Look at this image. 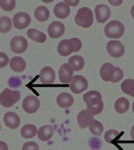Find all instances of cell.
<instances>
[{"instance_id": "38", "label": "cell", "mask_w": 134, "mask_h": 150, "mask_svg": "<svg viewBox=\"0 0 134 150\" xmlns=\"http://www.w3.org/2000/svg\"><path fill=\"white\" fill-rule=\"evenodd\" d=\"M110 2V4H112V5H119V4L122 3V1H109Z\"/></svg>"}, {"instance_id": "32", "label": "cell", "mask_w": 134, "mask_h": 150, "mask_svg": "<svg viewBox=\"0 0 134 150\" xmlns=\"http://www.w3.org/2000/svg\"><path fill=\"white\" fill-rule=\"evenodd\" d=\"M15 0H0V7L5 11H12L15 8Z\"/></svg>"}, {"instance_id": "10", "label": "cell", "mask_w": 134, "mask_h": 150, "mask_svg": "<svg viewBox=\"0 0 134 150\" xmlns=\"http://www.w3.org/2000/svg\"><path fill=\"white\" fill-rule=\"evenodd\" d=\"M95 17H96L97 22L104 23L110 18L111 12L108 6L104 5V4H99L95 7Z\"/></svg>"}, {"instance_id": "26", "label": "cell", "mask_w": 134, "mask_h": 150, "mask_svg": "<svg viewBox=\"0 0 134 150\" xmlns=\"http://www.w3.org/2000/svg\"><path fill=\"white\" fill-rule=\"evenodd\" d=\"M38 130L37 128L35 127V125L33 124H26L24 125L21 129V136L25 139L28 138H33L36 134H37Z\"/></svg>"}, {"instance_id": "5", "label": "cell", "mask_w": 134, "mask_h": 150, "mask_svg": "<svg viewBox=\"0 0 134 150\" xmlns=\"http://www.w3.org/2000/svg\"><path fill=\"white\" fill-rule=\"evenodd\" d=\"M88 88V82L86 78L81 75H75L73 76L71 82H70V90L75 94L82 93Z\"/></svg>"}, {"instance_id": "40", "label": "cell", "mask_w": 134, "mask_h": 150, "mask_svg": "<svg viewBox=\"0 0 134 150\" xmlns=\"http://www.w3.org/2000/svg\"><path fill=\"white\" fill-rule=\"evenodd\" d=\"M130 13H131V16H132V18L134 19V5L131 7V10H130Z\"/></svg>"}, {"instance_id": "13", "label": "cell", "mask_w": 134, "mask_h": 150, "mask_svg": "<svg viewBox=\"0 0 134 150\" xmlns=\"http://www.w3.org/2000/svg\"><path fill=\"white\" fill-rule=\"evenodd\" d=\"M73 78V69L69 66V64L64 63L61 65L59 69V80L63 84L70 83Z\"/></svg>"}, {"instance_id": "1", "label": "cell", "mask_w": 134, "mask_h": 150, "mask_svg": "<svg viewBox=\"0 0 134 150\" xmlns=\"http://www.w3.org/2000/svg\"><path fill=\"white\" fill-rule=\"evenodd\" d=\"M82 43L79 38H71L60 41L57 46V52L59 55L65 57L70 55L72 52H77L81 49Z\"/></svg>"}, {"instance_id": "27", "label": "cell", "mask_w": 134, "mask_h": 150, "mask_svg": "<svg viewBox=\"0 0 134 150\" xmlns=\"http://www.w3.org/2000/svg\"><path fill=\"white\" fill-rule=\"evenodd\" d=\"M121 90L127 95L134 97V80L133 79H126L121 83Z\"/></svg>"}, {"instance_id": "9", "label": "cell", "mask_w": 134, "mask_h": 150, "mask_svg": "<svg viewBox=\"0 0 134 150\" xmlns=\"http://www.w3.org/2000/svg\"><path fill=\"white\" fill-rule=\"evenodd\" d=\"M30 22V16L28 15V13H25V12H18V13H16L13 17V20H12L14 27L17 29H24L28 27Z\"/></svg>"}, {"instance_id": "15", "label": "cell", "mask_w": 134, "mask_h": 150, "mask_svg": "<svg viewBox=\"0 0 134 150\" xmlns=\"http://www.w3.org/2000/svg\"><path fill=\"white\" fill-rule=\"evenodd\" d=\"M3 119L6 126L11 128V129H16V128L19 127V124H20V118L15 112L5 113Z\"/></svg>"}, {"instance_id": "42", "label": "cell", "mask_w": 134, "mask_h": 150, "mask_svg": "<svg viewBox=\"0 0 134 150\" xmlns=\"http://www.w3.org/2000/svg\"><path fill=\"white\" fill-rule=\"evenodd\" d=\"M0 129H1V125H0Z\"/></svg>"}, {"instance_id": "8", "label": "cell", "mask_w": 134, "mask_h": 150, "mask_svg": "<svg viewBox=\"0 0 134 150\" xmlns=\"http://www.w3.org/2000/svg\"><path fill=\"white\" fill-rule=\"evenodd\" d=\"M22 107L25 112L27 113H35L40 107V101L36 96L28 95L24 98Z\"/></svg>"}, {"instance_id": "33", "label": "cell", "mask_w": 134, "mask_h": 150, "mask_svg": "<svg viewBox=\"0 0 134 150\" xmlns=\"http://www.w3.org/2000/svg\"><path fill=\"white\" fill-rule=\"evenodd\" d=\"M124 76V72L121 70L120 68L118 67H115L114 69V72H113V75H112V78H111V81L110 82H113V83H116V82H119L121 79L123 78Z\"/></svg>"}, {"instance_id": "3", "label": "cell", "mask_w": 134, "mask_h": 150, "mask_svg": "<svg viewBox=\"0 0 134 150\" xmlns=\"http://www.w3.org/2000/svg\"><path fill=\"white\" fill-rule=\"evenodd\" d=\"M125 31L123 23L117 20H112L108 22L104 27V33L108 38L111 39H118V38L122 37Z\"/></svg>"}, {"instance_id": "20", "label": "cell", "mask_w": 134, "mask_h": 150, "mask_svg": "<svg viewBox=\"0 0 134 150\" xmlns=\"http://www.w3.org/2000/svg\"><path fill=\"white\" fill-rule=\"evenodd\" d=\"M115 67L111 63H104L100 68V76L103 81H111Z\"/></svg>"}, {"instance_id": "2", "label": "cell", "mask_w": 134, "mask_h": 150, "mask_svg": "<svg viewBox=\"0 0 134 150\" xmlns=\"http://www.w3.org/2000/svg\"><path fill=\"white\" fill-rule=\"evenodd\" d=\"M75 23L83 28H89L93 24V13L88 7H82L75 15Z\"/></svg>"}, {"instance_id": "6", "label": "cell", "mask_w": 134, "mask_h": 150, "mask_svg": "<svg viewBox=\"0 0 134 150\" xmlns=\"http://www.w3.org/2000/svg\"><path fill=\"white\" fill-rule=\"evenodd\" d=\"M107 52L109 53L111 57L113 58H119L121 57L125 52L124 45L120 41L118 40H110L106 45Z\"/></svg>"}, {"instance_id": "29", "label": "cell", "mask_w": 134, "mask_h": 150, "mask_svg": "<svg viewBox=\"0 0 134 150\" xmlns=\"http://www.w3.org/2000/svg\"><path fill=\"white\" fill-rule=\"evenodd\" d=\"M104 104L102 101H99V102L96 103H92V104H87V110L91 113L92 115H97L100 114L103 110Z\"/></svg>"}, {"instance_id": "28", "label": "cell", "mask_w": 134, "mask_h": 150, "mask_svg": "<svg viewBox=\"0 0 134 150\" xmlns=\"http://www.w3.org/2000/svg\"><path fill=\"white\" fill-rule=\"evenodd\" d=\"M11 19L7 16H3L0 17V33H7L11 30L12 28Z\"/></svg>"}, {"instance_id": "4", "label": "cell", "mask_w": 134, "mask_h": 150, "mask_svg": "<svg viewBox=\"0 0 134 150\" xmlns=\"http://www.w3.org/2000/svg\"><path fill=\"white\" fill-rule=\"evenodd\" d=\"M21 94L19 91L11 90L9 88H5L0 93V104L3 107H11L14 104L17 103L20 99Z\"/></svg>"}, {"instance_id": "19", "label": "cell", "mask_w": 134, "mask_h": 150, "mask_svg": "<svg viewBox=\"0 0 134 150\" xmlns=\"http://www.w3.org/2000/svg\"><path fill=\"white\" fill-rule=\"evenodd\" d=\"M9 65L10 68L15 72H23L26 68V62L22 57L16 56L13 57L9 61Z\"/></svg>"}, {"instance_id": "14", "label": "cell", "mask_w": 134, "mask_h": 150, "mask_svg": "<svg viewBox=\"0 0 134 150\" xmlns=\"http://www.w3.org/2000/svg\"><path fill=\"white\" fill-rule=\"evenodd\" d=\"M39 79L43 84H52L55 81V72L50 66H46L41 69Z\"/></svg>"}, {"instance_id": "11", "label": "cell", "mask_w": 134, "mask_h": 150, "mask_svg": "<svg viewBox=\"0 0 134 150\" xmlns=\"http://www.w3.org/2000/svg\"><path fill=\"white\" fill-rule=\"evenodd\" d=\"M94 115H92L88 110L80 111L77 115V122L80 128L84 129L86 127H89V125L94 121Z\"/></svg>"}, {"instance_id": "24", "label": "cell", "mask_w": 134, "mask_h": 150, "mask_svg": "<svg viewBox=\"0 0 134 150\" xmlns=\"http://www.w3.org/2000/svg\"><path fill=\"white\" fill-rule=\"evenodd\" d=\"M114 109L117 113H120V114H123V113L127 112L129 109V101L128 99L121 97L118 98L117 100L115 101V104H114Z\"/></svg>"}, {"instance_id": "17", "label": "cell", "mask_w": 134, "mask_h": 150, "mask_svg": "<svg viewBox=\"0 0 134 150\" xmlns=\"http://www.w3.org/2000/svg\"><path fill=\"white\" fill-rule=\"evenodd\" d=\"M69 13H70V7L64 1L57 3L54 7V14L57 18L64 19L69 15Z\"/></svg>"}, {"instance_id": "18", "label": "cell", "mask_w": 134, "mask_h": 150, "mask_svg": "<svg viewBox=\"0 0 134 150\" xmlns=\"http://www.w3.org/2000/svg\"><path fill=\"white\" fill-rule=\"evenodd\" d=\"M38 138L42 141H48L52 138L53 134H54V129L51 125H44V126H41L38 129Z\"/></svg>"}, {"instance_id": "37", "label": "cell", "mask_w": 134, "mask_h": 150, "mask_svg": "<svg viewBox=\"0 0 134 150\" xmlns=\"http://www.w3.org/2000/svg\"><path fill=\"white\" fill-rule=\"evenodd\" d=\"M64 2L67 4L68 6H69V5L75 6V5H77V4L79 3V1H69V0H64Z\"/></svg>"}, {"instance_id": "36", "label": "cell", "mask_w": 134, "mask_h": 150, "mask_svg": "<svg viewBox=\"0 0 134 150\" xmlns=\"http://www.w3.org/2000/svg\"><path fill=\"white\" fill-rule=\"evenodd\" d=\"M0 150H8V145L4 141H0Z\"/></svg>"}, {"instance_id": "12", "label": "cell", "mask_w": 134, "mask_h": 150, "mask_svg": "<svg viewBox=\"0 0 134 150\" xmlns=\"http://www.w3.org/2000/svg\"><path fill=\"white\" fill-rule=\"evenodd\" d=\"M48 34L51 38H59L60 36L64 34L65 27L64 24L59 21H53L47 28Z\"/></svg>"}, {"instance_id": "34", "label": "cell", "mask_w": 134, "mask_h": 150, "mask_svg": "<svg viewBox=\"0 0 134 150\" xmlns=\"http://www.w3.org/2000/svg\"><path fill=\"white\" fill-rule=\"evenodd\" d=\"M9 64V58L6 53L0 52V68H4Z\"/></svg>"}, {"instance_id": "21", "label": "cell", "mask_w": 134, "mask_h": 150, "mask_svg": "<svg viewBox=\"0 0 134 150\" xmlns=\"http://www.w3.org/2000/svg\"><path fill=\"white\" fill-rule=\"evenodd\" d=\"M68 64L69 66L73 69V71H78V70H81L84 67L85 65V61L84 58L82 56H79V55H74V56H71L68 60Z\"/></svg>"}, {"instance_id": "41", "label": "cell", "mask_w": 134, "mask_h": 150, "mask_svg": "<svg viewBox=\"0 0 134 150\" xmlns=\"http://www.w3.org/2000/svg\"><path fill=\"white\" fill-rule=\"evenodd\" d=\"M132 111H133V113H134V102L132 104Z\"/></svg>"}, {"instance_id": "30", "label": "cell", "mask_w": 134, "mask_h": 150, "mask_svg": "<svg viewBox=\"0 0 134 150\" xmlns=\"http://www.w3.org/2000/svg\"><path fill=\"white\" fill-rule=\"evenodd\" d=\"M89 130L93 135L100 136L102 134V132H103V125H102L101 122L97 121V120H94V121L89 125Z\"/></svg>"}, {"instance_id": "23", "label": "cell", "mask_w": 134, "mask_h": 150, "mask_svg": "<svg viewBox=\"0 0 134 150\" xmlns=\"http://www.w3.org/2000/svg\"><path fill=\"white\" fill-rule=\"evenodd\" d=\"M27 36L30 39H32L33 41L38 42V43H44L46 41V35L44 33L34 28L29 29L27 31Z\"/></svg>"}, {"instance_id": "35", "label": "cell", "mask_w": 134, "mask_h": 150, "mask_svg": "<svg viewBox=\"0 0 134 150\" xmlns=\"http://www.w3.org/2000/svg\"><path fill=\"white\" fill-rule=\"evenodd\" d=\"M22 150H39V146H38V144L36 142L29 141L23 145Z\"/></svg>"}, {"instance_id": "25", "label": "cell", "mask_w": 134, "mask_h": 150, "mask_svg": "<svg viewBox=\"0 0 134 150\" xmlns=\"http://www.w3.org/2000/svg\"><path fill=\"white\" fill-rule=\"evenodd\" d=\"M49 10L45 6H38L34 11V16L40 22H45L49 18Z\"/></svg>"}, {"instance_id": "31", "label": "cell", "mask_w": 134, "mask_h": 150, "mask_svg": "<svg viewBox=\"0 0 134 150\" xmlns=\"http://www.w3.org/2000/svg\"><path fill=\"white\" fill-rule=\"evenodd\" d=\"M118 137H119V132L117 130H114V129L108 130L104 134V139H105L107 143H113L114 140H116Z\"/></svg>"}, {"instance_id": "7", "label": "cell", "mask_w": 134, "mask_h": 150, "mask_svg": "<svg viewBox=\"0 0 134 150\" xmlns=\"http://www.w3.org/2000/svg\"><path fill=\"white\" fill-rule=\"evenodd\" d=\"M27 47H28V42L23 36H15L10 41L11 51L17 53V54L25 52Z\"/></svg>"}, {"instance_id": "22", "label": "cell", "mask_w": 134, "mask_h": 150, "mask_svg": "<svg viewBox=\"0 0 134 150\" xmlns=\"http://www.w3.org/2000/svg\"><path fill=\"white\" fill-rule=\"evenodd\" d=\"M83 100H84V102L86 103V105L87 104L96 103V102H99V101H102V95L98 91L92 90V91L87 92L86 94H84Z\"/></svg>"}, {"instance_id": "39", "label": "cell", "mask_w": 134, "mask_h": 150, "mask_svg": "<svg viewBox=\"0 0 134 150\" xmlns=\"http://www.w3.org/2000/svg\"><path fill=\"white\" fill-rule=\"evenodd\" d=\"M130 135H131V139L134 140V125L131 128V131H130Z\"/></svg>"}, {"instance_id": "16", "label": "cell", "mask_w": 134, "mask_h": 150, "mask_svg": "<svg viewBox=\"0 0 134 150\" xmlns=\"http://www.w3.org/2000/svg\"><path fill=\"white\" fill-rule=\"evenodd\" d=\"M56 102H57L58 106L61 108H69L70 106L73 105L74 103V98L72 95H70L67 92H62L56 98Z\"/></svg>"}]
</instances>
